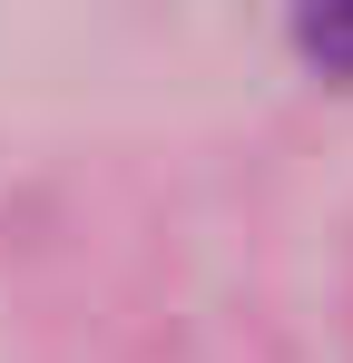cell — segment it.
<instances>
[{
    "label": "cell",
    "instance_id": "6da1fadb",
    "mask_svg": "<svg viewBox=\"0 0 353 363\" xmlns=\"http://www.w3.org/2000/svg\"><path fill=\"white\" fill-rule=\"evenodd\" d=\"M294 50L324 79H353V0H294Z\"/></svg>",
    "mask_w": 353,
    "mask_h": 363
}]
</instances>
